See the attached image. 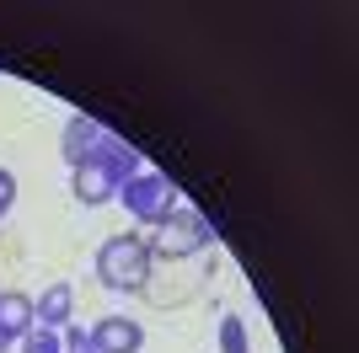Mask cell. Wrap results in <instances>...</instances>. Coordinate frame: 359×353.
I'll list each match as a JSON object with an SVG mask.
<instances>
[{
	"label": "cell",
	"mask_w": 359,
	"mask_h": 353,
	"mask_svg": "<svg viewBox=\"0 0 359 353\" xmlns=\"http://www.w3.org/2000/svg\"><path fill=\"white\" fill-rule=\"evenodd\" d=\"M150 251H145V235H107L97 247V279L102 289L113 294H145L150 284Z\"/></svg>",
	"instance_id": "6da1fadb"
},
{
	"label": "cell",
	"mask_w": 359,
	"mask_h": 353,
	"mask_svg": "<svg viewBox=\"0 0 359 353\" xmlns=\"http://www.w3.org/2000/svg\"><path fill=\"white\" fill-rule=\"evenodd\" d=\"M113 204H123V214H135L140 225H150V230H156L161 220H172V214L182 209V193H177V182H172V176L140 172V176H129V182L118 188V198H113Z\"/></svg>",
	"instance_id": "7a4b0ae2"
},
{
	"label": "cell",
	"mask_w": 359,
	"mask_h": 353,
	"mask_svg": "<svg viewBox=\"0 0 359 353\" xmlns=\"http://www.w3.org/2000/svg\"><path fill=\"white\" fill-rule=\"evenodd\" d=\"M210 220L198 214V209L182 204L172 220H161L156 230L145 235V251H150V263H182V257H194V251L210 247Z\"/></svg>",
	"instance_id": "3957f363"
},
{
	"label": "cell",
	"mask_w": 359,
	"mask_h": 353,
	"mask_svg": "<svg viewBox=\"0 0 359 353\" xmlns=\"http://www.w3.org/2000/svg\"><path fill=\"white\" fill-rule=\"evenodd\" d=\"M70 198H75L81 209H102V204H113V198H118V176H113L97 155H91V161H81V166L70 172Z\"/></svg>",
	"instance_id": "277c9868"
},
{
	"label": "cell",
	"mask_w": 359,
	"mask_h": 353,
	"mask_svg": "<svg viewBox=\"0 0 359 353\" xmlns=\"http://www.w3.org/2000/svg\"><path fill=\"white\" fill-rule=\"evenodd\" d=\"M91 342H97V353H140L145 348V326L135 321V316H102L97 326H86Z\"/></svg>",
	"instance_id": "5b68a950"
},
{
	"label": "cell",
	"mask_w": 359,
	"mask_h": 353,
	"mask_svg": "<svg viewBox=\"0 0 359 353\" xmlns=\"http://www.w3.org/2000/svg\"><path fill=\"white\" fill-rule=\"evenodd\" d=\"M70 321H75V289H70V284H48V289L32 300V326L65 332Z\"/></svg>",
	"instance_id": "8992f818"
},
{
	"label": "cell",
	"mask_w": 359,
	"mask_h": 353,
	"mask_svg": "<svg viewBox=\"0 0 359 353\" xmlns=\"http://www.w3.org/2000/svg\"><path fill=\"white\" fill-rule=\"evenodd\" d=\"M97 145H102V123H91V118H81L75 113L70 123H65V134H60V155H65V166H81V161H91L97 155Z\"/></svg>",
	"instance_id": "52a82bcc"
},
{
	"label": "cell",
	"mask_w": 359,
	"mask_h": 353,
	"mask_svg": "<svg viewBox=\"0 0 359 353\" xmlns=\"http://www.w3.org/2000/svg\"><path fill=\"white\" fill-rule=\"evenodd\" d=\"M97 161H102L107 172L118 176V188L129 182V176H140V172H145V166H140V150L129 145L123 134H107V129H102V145H97Z\"/></svg>",
	"instance_id": "ba28073f"
},
{
	"label": "cell",
	"mask_w": 359,
	"mask_h": 353,
	"mask_svg": "<svg viewBox=\"0 0 359 353\" xmlns=\"http://www.w3.org/2000/svg\"><path fill=\"white\" fill-rule=\"evenodd\" d=\"M0 332L11 342H22L32 332V294L22 289H0Z\"/></svg>",
	"instance_id": "9c48e42d"
},
{
	"label": "cell",
	"mask_w": 359,
	"mask_h": 353,
	"mask_svg": "<svg viewBox=\"0 0 359 353\" xmlns=\"http://www.w3.org/2000/svg\"><path fill=\"white\" fill-rule=\"evenodd\" d=\"M220 353H252V348H247V326H241V316H225V321H220Z\"/></svg>",
	"instance_id": "30bf717a"
},
{
	"label": "cell",
	"mask_w": 359,
	"mask_h": 353,
	"mask_svg": "<svg viewBox=\"0 0 359 353\" xmlns=\"http://www.w3.org/2000/svg\"><path fill=\"white\" fill-rule=\"evenodd\" d=\"M22 353H65V348H60V332H43V326H32L27 338H22Z\"/></svg>",
	"instance_id": "8fae6325"
},
{
	"label": "cell",
	"mask_w": 359,
	"mask_h": 353,
	"mask_svg": "<svg viewBox=\"0 0 359 353\" xmlns=\"http://www.w3.org/2000/svg\"><path fill=\"white\" fill-rule=\"evenodd\" d=\"M60 348L65 353H97V342H91V332H86V326H65V332H60Z\"/></svg>",
	"instance_id": "7c38bea8"
},
{
	"label": "cell",
	"mask_w": 359,
	"mask_h": 353,
	"mask_svg": "<svg viewBox=\"0 0 359 353\" xmlns=\"http://www.w3.org/2000/svg\"><path fill=\"white\" fill-rule=\"evenodd\" d=\"M11 204H16V172H11V166H0V220L11 214Z\"/></svg>",
	"instance_id": "4fadbf2b"
},
{
	"label": "cell",
	"mask_w": 359,
	"mask_h": 353,
	"mask_svg": "<svg viewBox=\"0 0 359 353\" xmlns=\"http://www.w3.org/2000/svg\"><path fill=\"white\" fill-rule=\"evenodd\" d=\"M6 348H11V338H6V332H0V353H6Z\"/></svg>",
	"instance_id": "5bb4252c"
}]
</instances>
